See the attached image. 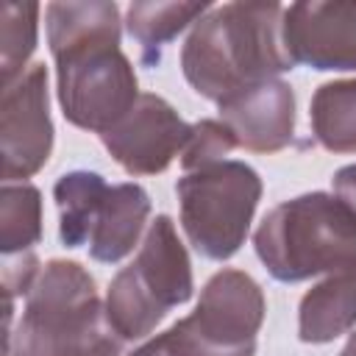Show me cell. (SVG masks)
<instances>
[{
	"mask_svg": "<svg viewBox=\"0 0 356 356\" xmlns=\"http://www.w3.org/2000/svg\"><path fill=\"white\" fill-rule=\"evenodd\" d=\"M264 289L245 270L222 267L200 289L192 314L164 334L175 356H256V337L264 325Z\"/></svg>",
	"mask_w": 356,
	"mask_h": 356,
	"instance_id": "7",
	"label": "cell"
},
{
	"mask_svg": "<svg viewBox=\"0 0 356 356\" xmlns=\"http://www.w3.org/2000/svg\"><path fill=\"white\" fill-rule=\"evenodd\" d=\"M50 89L44 61H33L17 81L3 86L0 97V156L3 184L33 178L53 153Z\"/></svg>",
	"mask_w": 356,
	"mask_h": 356,
	"instance_id": "8",
	"label": "cell"
},
{
	"mask_svg": "<svg viewBox=\"0 0 356 356\" xmlns=\"http://www.w3.org/2000/svg\"><path fill=\"white\" fill-rule=\"evenodd\" d=\"M192 136V122L181 120L178 111L153 92H142L134 108L106 134H100L108 156L128 175H159L175 156L184 153Z\"/></svg>",
	"mask_w": 356,
	"mask_h": 356,
	"instance_id": "9",
	"label": "cell"
},
{
	"mask_svg": "<svg viewBox=\"0 0 356 356\" xmlns=\"http://www.w3.org/2000/svg\"><path fill=\"white\" fill-rule=\"evenodd\" d=\"M314 142L328 153H356V78L320 83L309 103Z\"/></svg>",
	"mask_w": 356,
	"mask_h": 356,
	"instance_id": "15",
	"label": "cell"
},
{
	"mask_svg": "<svg viewBox=\"0 0 356 356\" xmlns=\"http://www.w3.org/2000/svg\"><path fill=\"white\" fill-rule=\"evenodd\" d=\"M42 242V192L31 181L0 189V253H33Z\"/></svg>",
	"mask_w": 356,
	"mask_h": 356,
	"instance_id": "17",
	"label": "cell"
},
{
	"mask_svg": "<svg viewBox=\"0 0 356 356\" xmlns=\"http://www.w3.org/2000/svg\"><path fill=\"white\" fill-rule=\"evenodd\" d=\"M92 273L72 259H50L25 295L19 323L6 334V356H122Z\"/></svg>",
	"mask_w": 356,
	"mask_h": 356,
	"instance_id": "3",
	"label": "cell"
},
{
	"mask_svg": "<svg viewBox=\"0 0 356 356\" xmlns=\"http://www.w3.org/2000/svg\"><path fill=\"white\" fill-rule=\"evenodd\" d=\"M211 3H131L125 8V31L139 44V58L147 67H156L164 47L192 28Z\"/></svg>",
	"mask_w": 356,
	"mask_h": 356,
	"instance_id": "14",
	"label": "cell"
},
{
	"mask_svg": "<svg viewBox=\"0 0 356 356\" xmlns=\"http://www.w3.org/2000/svg\"><path fill=\"white\" fill-rule=\"evenodd\" d=\"M253 248L281 284L309 281L356 267V211L331 192H306L273 206Z\"/></svg>",
	"mask_w": 356,
	"mask_h": 356,
	"instance_id": "4",
	"label": "cell"
},
{
	"mask_svg": "<svg viewBox=\"0 0 356 356\" xmlns=\"http://www.w3.org/2000/svg\"><path fill=\"white\" fill-rule=\"evenodd\" d=\"M292 64L317 72H356V0H303L284 8Z\"/></svg>",
	"mask_w": 356,
	"mask_h": 356,
	"instance_id": "10",
	"label": "cell"
},
{
	"mask_svg": "<svg viewBox=\"0 0 356 356\" xmlns=\"http://www.w3.org/2000/svg\"><path fill=\"white\" fill-rule=\"evenodd\" d=\"M42 264L36 259V253H17V256H3V298H17V295H28V289L33 286L36 275H39Z\"/></svg>",
	"mask_w": 356,
	"mask_h": 356,
	"instance_id": "20",
	"label": "cell"
},
{
	"mask_svg": "<svg viewBox=\"0 0 356 356\" xmlns=\"http://www.w3.org/2000/svg\"><path fill=\"white\" fill-rule=\"evenodd\" d=\"M106 192V178L92 170H72L56 181L53 200L58 209V239L64 248L86 245L95 211L103 203Z\"/></svg>",
	"mask_w": 356,
	"mask_h": 356,
	"instance_id": "16",
	"label": "cell"
},
{
	"mask_svg": "<svg viewBox=\"0 0 356 356\" xmlns=\"http://www.w3.org/2000/svg\"><path fill=\"white\" fill-rule=\"evenodd\" d=\"M120 6L111 0L47 3L44 28L56 61V97L67 122L106 134L139 100L131 58L120 50Z\"/></svg>",
	"mask_w": 356,
	"mask_h": 356,
	"instance_id": "1",
	"label": "cell"
},
{
	"mask_svg": "<svg viewBox=\"0 0 356 356\" xmlns=\"http://www.w3.org/2000/svg\"><path fill=\"white\" fill-rule=\"evenodd\" d=\"M128 356H175V350H172L167 334H156V337L145 339L139 348H134Z\"/></svg>",
	"mask_w": 356,
	"mask_h": 356,
	"instance_id": "22",
	"label": "cell"
},
{
	"mask_svg": "<svg viewBox=\"0 0 356 356\" xmlns=\"http://www.w3.org/2000/svg\"><path fill=\"white\" fill-rule=\"evenodd\" d=\"M264 184L236 159L184 172L175 184L181 228L189 245L211 261H228L248 239Z\"/></svg>",
	"mask_w": 356,
	"mask_h": 356,
	"instance_id": "6",
	"label": "cell"
},
{
	"mask_svg": "<svg viewBox=\"0 0 356 356\" xmlns=\"http://www.w3.org/2000/svg\"><path fill=\"white\" fill-rule=\"evenodd\" d=\"M295 64L284 44L281 3H222L211 6L189 31L181 47L186 83L211 103L275 81Z\"/></svg>",
	"mask_w": 356,
	"mask_h": 356,
	"instance_id": "2",
	"label": "cell"
},
{
	"mask_svg": "<svg viewBox=\"0 0 356 356\" xmlns=\"http://www.w3.org/2000/svg\"><path fill=\"white\" fill-rule=\"evenodd\" d=\"M39 3L6 0L0 8V78L3 86L17 81L28 67L39 42Z\"/></svg>",
	"mask_w": 356,
	"mask_h": 356,
	"instance_id": "18",
	"label": "cell"
},
{
	"mask_svg": "<svg viewBox=\"0 0 356 356\" xmlns=\"http://www.w3.org/2000/svg\"><path fill=\"white\" fill-rule=\"evenodd\" d=\"M339 356H356V331L348 337V342H345V348L339 350Z\"/></svg>",
	"mask_w": 356,
	"mask_h": 356,
	"instance_id": "23",
	"label": "cell"
},
{
	"mask_svg": "<svg viewBox=\"0 0 356 356\" xmlns=\"http://www.w3.org/2000/svg\"><path fill=\"white\" fill-rule=\"evenodd\" d=\"M150 217V195L145 186L125 181L108 186L89 228V256L100 264H117L142 245Z\"/></svg>",
	"mask_w": 356,
	"mask_h": 356,
	"instance_id": "12",
	"label": "cell"
},
{
	"mask_svg": "<svg viewBox=\"0 0 356 356\" xmlns=\"http://www.w3.org/2000/svg\"><path fill=\"white\" fill-rule=\"evenodd\" d=\"M217 108L242 150L278 153L295 139V92L281 78L245 89Z\"/></svg>",
	"mask_w": 356,
	"mask_h": 356,
	"instance_id": "11",
	"label": "cell"
},
{
	"mask_svg": "<svg viewBox=\"0 0 356 356\" xmlns=\"http://www.w3.org/2000/svg\"><path fill=\"white\" fill-rule=\"evenodd\" d=\"M356 325V267L314 284L298 306V339L325 345Z\"/></svg>",
	"mask_w": 356,
	"mask_h": 356,
	"instance_id": "13",
	"label": "cell"
},
{
	"mask_svg": "<svg viewBox=\"0 0 356 356\" xmlns=\"http://www.w3.org/2000/svg\"><path fill=\"white\" fill-rule=\"evenodd\" d=\"M234 147H236V139L222 120H197L192 122V136L181 153V167L184 172H195V170L220 164L225 161V156H231Z\"/></svg>",
	"mask_w": 356,
	"mask_h": 356,
	"instance_id": "19",
	"label": "cell"
},
{
	"mask_svg": "<svg viewBox=\"0 0 356 356\" xmlns=\"http://www.w3.org/2000/svg\"><path fill=\"white\" fill-rule=\"evenodd\" d=\"M195 295L192 261L167 214L150 220L145 239L128 267H122L106 292V314L125 342L147 339L170 309Z\"/></svg>",
	"mask_w": 356,
	"mask_h": 356,
	"instance_id": "5",
	"label": "cell"
},
{
	"mask_svg": "<svg viewBox=\"0 0 356 356\" xmlns=\"http://www.w3.org/2000/svg\"><path fill=\"white\" fill-rule=\"evenodd\" d=\"M331 186H334V195L339 200H345L353 211H356V164H348V167H339L331 178Z\"/></svg>",
	"mask_w": 356,
	"mask_h": 356,
	"instance_id": "21",
	"label": "cell"
}]
</instances>
